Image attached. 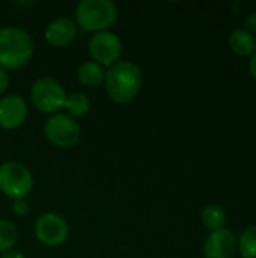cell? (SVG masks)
<instances>
[{"label":"cell","instance_id":"obj_1","mask_svg":"<svg viewBox=\"0 0 256 258\" xmlns=\"http://www.w3.org/2000/svg\"><path fill=\"white\" fill-rule=\"evenodd\" d=\"M143 85V73L130 60H118L106 70L104 86L110 100L116 104H128L136 100Z\"/></svg>","mask_w":256,"mask_h":258},{"label":"cell","instance_id":"obj_22","mask_svg":"<svg viewBox=\"0 0 256 258\" xmlns=\"http://www.w3.org/2000/svg\"><path fill=\"white\" fill-rule=\"evenodd\" d=\"M0 258H24V255L20 252V251H17V249H11V251H6V252H3Z\"/></svg>","mask_w":256,"mask_h":258},{"label":"cell","instance_id":"obj_14","mask_svg":"<svg viewBox=\"0 0 256 258\" xmlns=\"http://www.w3.org/2000/svg\"><path fill=\"white\" fill-rule=\"evenodd\" d=\"M201 221H202V225L211 233V231H217V230L225 228L226 221H228V215H226V210L220 204L211 203L202 209Z\"/></svg>","mask_w":256,"mask_h":258},{"label":"cell","instance_id":"obj_9","mask_svg":"<svg viewBox=\"0 0 256 258\" xmlns=\"http://www.w3.org/2000/svg\"><path fill=\"white\" fill-rule=\"evenodd\" d=\"M237 251V236L229 228L208 233L202 246L204 258H232Z\"/></svg>","mask_w":256,"mask_h":258},{"label":"cell","instance_id":"obj_8","mask_svg":"<svg viewBox=\"0 0 256 258\" xmlns=\"http://www.w3.org/2000/svg\"><path fill=\"white\" fill-rule=\"evenodd\" d=\"M88 48L92 60L103 68L112 67L113 63L121 60L122 56V41L112 30L94 33L89 39Z\"/></svg>","mask_w":256,"mask_h":258},{"label":"cell","instance_id":"obj_15","mask_svg":"<svg viewBox=\"0 0 256 258\" xmlns=\"http://www.w3.org/2000/svg\"><path fill=\"white\" fill-rule=\"evenodd\" d=\"M63 109L66 110V115H69L71 118H81L84 115H88L89 109H91V101L89 98L81 94V92H72L66 95Z\"/></svg>","mask_w":256,"mask_h":258},{"label":"cell","instance_id":"obj_16","mask_svg":"<svg viewBox=\"0 0 256 258\" xmlns=\"http://www.w3.org/2000/svg\"><path fill=\"white\" fill-rule=\"evenodd\" d=\"M237 248L241 258H256V225L246 227L240 233Z\"/></svg>","mask_w":256,"mask_h":258},{"label":"cell","instance_id":"obj_11","mask_svg":"<svg viewBox=\"0 0 256 258\" xmlns=\"http://www.w3.org/2000/svg\"><path fill=\"white\" fill-rule=\"evenodd\" d=\"M77 36V24L69 17H57L51 20L45 30L44 38L45 41L54 48H63L69 45Z\"/></svg>","mask_w":256,"mask_h":258},{"label":"cell","instance_id":"obj_17","mask_svg":"<svg viewBox=\"0 0 256 258\" xmlns=\"http://www.w3.org/2000/svg\"><path fill=\"white\" fill-rule=\"evenodd\" d=\"M18 240L17 225L9 219H0V254L14 249Z\"/></svg>","mask_w":256,"mask_h":258},{"label":"cell","instance_id":"obj_4","mask_svg":"<svg viewBox=\"0 0 256 258\" xmlns=\"http://www.w3.org/2000/svg\"><path fill=\"white\" fill-rule=\"evenodd\" d=\"M66 91L53 77H41L33 82L30 88V98L33 106L48 115L59 113L60 109H63L65 100H66Z\"/></svg>","mask_w":256,"mask_h":258},{"label":"cell","instance_id":"obj_7","mask_svg":"<svg viewBox=\"0 0 256 258\" xmlns=\"http://www.w3.org/2000/svg\"><path fill=\"white\" fill-rule=\"evenodd\" d=\"M33 231L38 242L50 248H57L66 242L69 236V225L62 215L47 212L35 221Z\"/></svg>","mask_w":256,"mask_h":258},{"label":"cell","instance_id":"obj_3","mask_svg":"<svg viewBox=\"0 0 256 258\" xmlns=\"http://www.w3.org/2000/svg\"><path fill=\"white\" fill-rule=\"evenodd\" d=\"M118 6L112 0H81L75 6V24L86 32L109 30L118 21Z\"/></svg>","mask_w":256,"mask_h":258},{"label":"cell","instance_id":"obj_18","mask_svg":"<svg viewBox=\"0 0 256 258\" xmlns=\"http://www.w3.org/2000/svg\"><path fill=\"white\" fill-rule=\"evenodd\" d=\"M12 212L17 216H24L29 213V203L26 198H20V200H14L12 201Z\"/></svg>","mask_w":256,"mask_h":258},{"label":"cell","instance_id":"obj_10","mask_svg":"<svg viewBox=\"0 0 256 258\" xmlns=\"http://www.w3.org/2000/svg\"><path fill=\"white\" fill-rule=\"evenodd\" d=\"M27 103L18 94L3 95L0 98V127L3 130H15L27 118Z\"/></svg>","mask_w":256,"mask_h":258},{"label":"cell","instance_id":"obj_13","mask_svg":"<svg viewBox=\"0 0 256 258\" xmlns=\"http://www.w3.org/2000/svg\"><path fill=\"white\" fill-rule=\"evenodd\" d=\"M104 76H106V70L94 60L83 62L77 70V79L86 88L100 86L101 83H104Z\"/></svg>","mask_w":256,"mask_h":258},{"label":"cell","instance_id":"obj_2","mask_svg":"<svg viewBox=\"0 0 256 258\" xmlns=\"http://www.w3.org/2000/svg\"><path fill=\"white\" fill-rule=\"evenodd\" d=\"M35 53L30 33L17 26L0 27V68L20 70L26 67Z\"/></svg>","mask_w":256,"mask_h":258},{"label":"cell","instance_id":"obj_20","mask_svg":"<svg viewBox=\"0 0 256 258\" xmlns=\"http://www.w3.org/2000/svg\"><path fill=\"white\" fill-rule=\"evenodd\" d=\"M8 85H9V77H8V73L0 68V97L5 94V91L8 89Z\"/></svg>","mask_w":256,"mask_h":258},{"label":"cell","instance_id":"obj_5","mask_svg":"<svg viewBox=\"0 0 256 258\" xmlns=\"http://www.w3.org/2000/svg\"><path fill=\"white\" fill-rule=\"evenodd\" d=\"M33 187V175L20 162H5L0 165V190L8 198H26Z\"/></svg>","mask_w":256,"mask_h":258},{"label":"cell","instance_id":"obj_19","mask_svg":"<svg viewBox=\"0 0 256 258\" xmlns=\"http://www.w3.org/2000/svg\"><path fill=\"white\" fill-rule=\"evenodd\" d=\"M244 29L252 35L256 33V12H249L244 17Z\"/></svg>","mask_w":256,"mask_h":258},{"label":"cell","instance_id":"obj_21","mask_svg":"<svg viewBox=\"0 0 256 258\" xmlns=\"http://www.w3.org/2000/svg\"><path fill=\"white\" fill-rule=\"evenodd\" d=\"M249 73H250V76L256 80V51L250 56V59H249Z\"/></svg>","mask_w":256,"mask_h":258},{"label":"cell","instance_id":"obj_12","mask_svg":"<svg viewBox=\"0 0 256 258\" xmlns=\"http://www.w3.org/2000/svg\"><path fill=\"white\" fill-rule=\"evenodd\" d=\"M229 48L234 54L240 57H250L256 51L255 36L246 29H235L229 33L228 38Z\"/></svg>","mask_w":256,"mask_h":258},{"label":"cell","instance_id":"obj_6","mask_svg":"<svg viewBox=\"0 0 256 258\" xmlns=\"http://www.w3.org/2000/svg\"><path fill=\"white\" fill-rule=\"evenodd\" d=\"M44 135L57 148H72L80 141L81 128L74 118L59 112L48 116L44 124Z\"/></svg>","mask_w":256,"mask_h":258}]
</instances>
